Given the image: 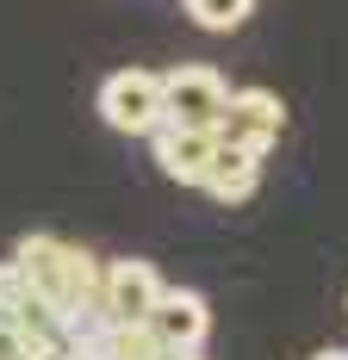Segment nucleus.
<instances>
[{"label":"nucleus","mask_w":348,"mask_h":360,"mask_svg":"<svg viewBox=\"0 0 348 360\" xmlns=\"http://www.w3.org/2000/svg\"><path fill=\"white\" fill-rule=\"evenodd\" d=\"M230 100V81L211 63H180L162 75V124H187V131H218Z\"/></svg>","instance_id":"nucleus-2"},{"label":"nucleus","mask_w":348,"mask_h":360,"mask_svg":"<svg viewBox=\"0 0 348 360\" xmlns=\"http://www.w3.org/2000/svg\"><path fill=\"white\" fill-rule=\"evenodd\" d=\"M199 186H206L218 205H243V199H255V186H261V155L218 143V149H211V168H206V180H199Z\"/></svg>","instance_id":"nucleus-8"},{"label":"nucleus","mask_w":348,"mask_h":360,"mask_svg":"<svg viewBox=\"0 0 348 360\" xmlns=\"http://www.w3.org/2000/svg\"><path fill=\"white\" fill-rule=\"evenodd\" d=\"M25 286L50 304L56 323H75L81 311L100 304V261L81 249V243H63V236H19V249L6 255Z\"/></svg>","instance_id":"nucleus-1"},{"label":"nucleus","mask_w":348,"mask_h":360,"mask_svg":"<svg viewBox=\"0 0 348 360\" xmlns=\"http://www.w3.org/2000/svg\"><path fill=\"white\" fill-rule=\"evenodd\" d=\"M100 118L125 137H156L162 131V75L156 69H118L100 81Z\"/></svg>","instance_id":"nucleus-3"},{"label":"nucleus","mask_w":348,"mask_h":360,"mask_svg":"<svg viewBox=\"0 0 348 360\" xmlns=\"http://www.w3.org/2000/svg\"><path fill=\"white\" fill-rule=\"evenodd\" d=\"M180 6H187V19L206 25V32H237L249 13H255V0H180Z\"/></svg>","instance_id":"nucleus-10"},{"label":"nucleus","mask_w":348,"mask_h":360,"mask_svg":"<svg viewBox=\"0 0 348 360\" xmlns=\"http://www.w3.org/2000/svg\"><path fill=\"white\" fill-rule=\"evenodd\" d=\"M156 168L168 180H180V186H199L206 180V168H211V149H218V137L211 131H187V124H162L156 137Z\"/></svg>","instance_id":"nucleus-7"},{"label":"nucleus","mask_w":348,"mask_h":360,"mask_svg":"<svg viewBox=\"0 0 348 360\" xmlns=\"http://www.w3.org/2000/svg\"><path fill=\"white\" fill-rule=\"evenodd\" d=\"M0 360H19V329L0 323Z\"/></svg>","instance_id":"nucleus-12"},{"label":"nucleus","mask_w":348,"mask_h":360,"mask_svg":"<svg viewBox=\"0 0 348 360\" xmlns=\"http://www.w3.org/2000/svg\"><path fill=\"white\" fill-rule=\"evenodd\" d=\"M112 360H162V342L149 323H112Z\"/></svg>","instance_id":"nucleus-11"},{"label":"nucleus","mask_w":348,"mask_h":360,"mask_svg":"<svg viewBox=\"0 0 348 360\" xmlns=\"http://www.w3.org/2000/svg\"><path fill=\"white\" fill-rule=\"evenodd\" d=\"M280 131H286V106H280V94L268 87H237L230 100H224V118H218V143L230 149H249V155H268L280 143Z\"/></svg>","instance_id":"nucleus-4"},{"label":"nucleus","mask_w":348,"mask_h":360,"mask_svg":"<svg viewBox=\"0 0 348 360\" xmlns=\"http://www.w3.org/2000/svg\"><path fill=\"white\" fill-rule=\"evenodd\" d=\"M149 323V335L162 342V348H187V354H199L206 348V335H211V304L199 298V292H174L162 286V298H156V311L143 317Z\"/></svg>","instance_id":"nucleus-6"},{"label":"nucleus","mask_w":348,"mask_h":360,"mask_svg":"<svg viewBox=\"0 0 348 360\" xmlns=\"http://www.w3.org/2000/svg\"><path fill=\"white\" fill-rule=\"evenodd\" d=\"M0 323H13V329H63L50 317V304L25 286V274H19L13 261H0Z\"/></svg>","instance_id":"nucleus-9"},{"label":"nucleus","mask_w":348,"mask_h":360,"mask_svg":"<svg viewBox=\"0 0 348 360\" xmlns=\"http://www.w3.org/2000/svg\"><path fill=\"white\" fill-rule=\"evenodd\" d=\"M311 360H348V348H317Z\"/></svg>","instance_id":"nucleus-13"},{"label":"nucleus","mask_w":348,"mask_h":360,"mask_svg":"<svg viewBox=\"0 0 348 360\" xmlns=\"http://www.w3.org/2000/svg\"><path fill=\"white\" fill-rule=\"evenodd\" d=\"M162 298V274L143 261V255H125V261H100V311L106 323H143Z\"/></svg>","instance_id":"nucleus-5"},{"label":"nucleus","mask_w":348,"mask_h":360,"mask_svg":"<svg viewBox=\"0 0 348 360\" xmlns=\"http://www.w3.org/2000/svg\"><path fill=\"white\" fill-rule=\"evenodd\" d=\"M162 360H199V354H187V348H162Z\"/></svg>","instance_id":"nucleus-14"}]
</instances>
